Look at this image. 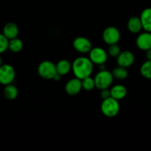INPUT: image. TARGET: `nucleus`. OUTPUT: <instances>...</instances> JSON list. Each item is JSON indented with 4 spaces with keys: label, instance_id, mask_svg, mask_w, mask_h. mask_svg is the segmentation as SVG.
<instances>
[{
    "label": "nucleus",
    "instance_id": "obj_8",
    "mask_svg": "<svg viewBox=\"0 0 151 151\" xmlns=\"http://www.w3.org/2000/svg\"><path fill=\"white\" fill-rule=\"evenodd\" d=\"M74 49L81 54L88 53L92 49V44L88 38L86 37H77L73 41Z\"/></svg>",
    "mask_w": 151,
    "mask_h": 151
},
{
    "label": "nucleus",
    "instance_id": "obj_15",
    "mask_svg": "<svg viewBox=\"0 0 151 151\" xmlns=\"http://www.w3.org/2000/svg\"><path fill=\"white\" fill-rule=\"evenodd\" d=\"M128 29L131 33H139L142 29V25L141 20L139 17L137 16H132L130 18L128 21Z\"/></svg>",
    "mask_w": 151,
    "mask_h": 151
},
{
    "label": "nucleus",
    "instance_id": "obj_18",
    "mask_svg": "<svg viewBox=\"0 0 151 151\" xmlns=\"http://www.w3.org/2000/svg\"><path fill=\"white\" fill-rule=\"evenodd\" d=\"M24 47L23 42L19 38H14L9 40L8 42V49L11 52L15 53L19 52L22 50Z\"/></svg>",
    "mask_w": 151,
    "mask_h": 151
},
{
    "label": "nucleus",
    "instance_id": "obj_4",
    "mask_svg": "<svg viewBox=\"0 0 151 151\" xmlns=\"http://www.w3.org/2000/svg\"><path fill=\"white\" fill-rule=\"evenodd\" d=\"M38 74L44 79H53L55 75L57 74L55 64L50 60L42 61L38 66Z\"/></svg>",
    "mask_w": 151,
    "mask_h": 151
},
{
    "label": "nucleus",
    "instance_id": "obj_23",
    "mask_svg": "<svg viewBox=\"0 0 151 151\" xmlns=\"http://www.w3.org/2000/svg\"><path fill=\"white\" fill-rule=\"evenodd\" d=\"M9 40L3 34L0 33V54L4 52L8 49Z\"/></svg>",
    "mask_w": 151,
    "mask_h": 151
},
{
    "label": "nucleus",
    "instance_id": "obj_25",
    "mask_svg": "<svg viewBox=\"0 0 151 151\" xmlns=\"http://www.w3.org/2000/svg\"><path fill=\"white\" fill-rule=\"evenodd\" d=\"M146 58L147 60H151V48L146 50Z\"/></svg>",
    "mask_w": 151,
    "mask_h": 151
},
{
    "label": "nucleus",
    "instance_id": "obj_7",
    "mask_svg": "<svg viewBox=\"0 0 151 151\" xmlns=\"http://www.w3.org/2000/svg\"><path fill=\"white\" fill-rule=\"evenodd\" d=\"M89 59L93 64L100 65L106 63L108 60V52L101 47H94L90 50Z\"/></svg>",
    "mask_w": 151,
    "mask_h": 151
},
{
    "label": "nucleus",
    "instance_id": "obj_27",
    "mask_svg": "<svg viewBox=\"0 0 151 151\" xmlns=\"http://www.w3.org/2000/svg\"><path fill=\"white\" fill-rule=\"evenodd\" d=\"M1 65V58L0 57V66Z\"/></svg>",
    "mask_w": 151,
    "mask_h": 151
},
{
    "label": "nucleus",
    "instance_id": "obj_3",
    "mask_svg": "<svg viewBox=\"0 0 151 151\" xmlns=\"http://www.w3.org/2000/svg\"><path fill=\"white\" fill-rule=\"evenodd\" d=\"M94 80L96 88L101 90L104 88H109L111 86L113 83L114 77L111 72L104 69V70H100L96 75Z\"/></svg>",
    "mask_w": 151,
    "mask_h": 151
},
{
    "label": "nucleus",
    "instance_id": "obj_22",
    "mask_svg": "<svg viewBox=\"0 0 151 151\" xmlns=\"http://www.w3.org/2000/svg\"><path fill=\"white\" fill-rule=\"evenodd\" d=\"M121 52L120 47L117 44H114L109 45V49H108V55L111 56L112 58H116Z\"/></svg>",
    "mask_w": 151,
    "mask_h": 151
},
{
    "label": "nucleus",
    "instance_id": "obj_5",
    "mask_svg": "<svg viewBox=\"0 0 151 151\" xmlns=\"http://www.w3.org/2000/svg\"><path fill=\"white\" fill-rule=\"evenodd\" d=\"M16 77V71L10 64H1L0 66V83L8 85L13 82Z\"/></svg>",
    "mask_w": 151,
    "mask_h": 151
},
{
    "label": "nucleus",
    "instance_id": "obj_9",
    "mask_svg": "<svg viewBox=\"0 0 151 151\" xmlns=\"http://www.w3.org/2000/svg\"><path fill=\"white\" fill-rule=\"evenodd\" d=\"M134 60H135L134 55L128 50L121 52L119 55L116 57V62H117L118 66L125 68L130 67L134 63Z\"/></svg>",
    "mask_w": 151,
    "mask_h": 151
},
{
    "label": "nucleus",
    "instance_id": "obj_26",
    "mask_svg": "<svg viewBox=\"0 0 151 151\" xmlns=\"http://www.w3.org/2000/svg\"><path fill=\"white\" fill-rule=\"evenodd\" d=\"M60 78H61V75H60L59 74L57 73L55 75L52 80H54L55 81H60Z\"/></svg>",
    "mask_w": 151,
    "mask_h": 151
},
{
    "label": "nucleus",
    "instance_id": "obj_21",
    "mask_svg": "<svg viewBox=\"0 0 151 151\" xmlns=\"http://www.w3.org/2000/svg\"><path fill=\"white\" fill-rule=\"evenodd\" d=\"M82 83V88L86 91H91L93 88H95V83H94V80L91 76L87 77L81 80Z\"/></svg>",
    "mask_w": 151,
    "mask_h": 151
},
{
    "label": "nucleus",
    "instance_id": "obj_12",
    "mask_svg": "<svg viewBox=\"0 0 151 151\" xmlns=\"http://www.w3.org/2000/svg\"><path fill=\"white\" fill-rule=\"evenodd\" d=\"M19 27L16 24L13 22H8L3 27L2 34L8 40L16 38L19 35Z\"/></svg>",
    "mask_w": 151,
    "mask_h": 151
},
{
    "label": "nucleus",
    "instance_id": "obj_16",
    "mask_svg": "<svg viewBox=\"0 0 151 151\" xmlns=\"http://www.w3.org/2000/svg\"><path fill=\"white\" fill-rule=\"evenodd\" d=\"M56 66V71L57 73L60 75H66L72 70V63L69 60L66 59H62L58 62Z\"/></svg>",
    "mask_w": 151,
    "mask_h": 151
},
{
    "label": "nucleus",
    "instance_id": "obj_17",
    "mask_svg": "<svg viewBox=\"0 0 151 151\" xmlns=\"http://www.w3.org/2000/svg\"><path fill=\"white\" fill-rule=\"evenodd\" d=\"M18 94H19V90L16 88V86H15L12 83L5 86L4 88V95L7 100H15L18 97Z\"/></svg>",
    "mask_w": 151,
    "mask_h": 151
},
{
    "label": "nucleus",
    "instance_id": "obj_10",
    "mask_svg": "<svg viewBox=\"0 0 151 151\" xmlns=\"http://www.w3.org/2000/svg\"><path fill=\"white\" fill-rule=\"evenodd\" d=\"M82 88L81 80L78 79L77 78L69 80L66 83V86H65V91H66V92L68 94L72 96L79 94Z\"/></svg>",
    "mask_w": 151,
    "mask_h": 151
},
{
    "label": "nucleus",
    "instance_id": "obj_20",
    "mask_svg": "<svg viewBox=\"0 0 151 151\" xmlns=\"http://www.w3.org/2000/svg\"><path fill=\"white\" fill-rule=\"evenodd\" d=\"M140 73L147 79H151V60H147L140 67Z\"/></svg>",
    "mask_w": 151,
    "mask_h": 151
},
{
    "label": "nucleus",
    "instance_id": "obj_13",
    "mask_svg": "<svg viewBox=\"0 0 151 151\" xmlns=\"http://www.w3.org/2000/svg\"><path fill=\"white\" fill-rule=\"evenodd\" d=\"M142 29L151 32V7H147L142 10L140 16Z\"/></svg>",
    "mask_w": 151,
    "mask_h": 151
},
{
    "label": "nucleus",
    "instance_id": "obj_14",
    "mask_svg": "<svg viewBox=\"0 0 151 151\" xmlns=\"http://www.w3.org/2000/svg\"><path fill=\"white\" fill-rule=\"evenodd\" d=\"M111 97L114 98L116 100H120L125 98L127 95V88L125 86L121 84L115 85L111 88Z\"/></svg>",
    "mask_w": 151,
    "mask_h": 151
},
{
    "label": "nucleus",
    "instance_id": "obj_19",
    "mask_svg": "<svg viewBox=\"0 0 151 151\" xmlns=\"http://www.w3.org/2000/svg\"><path fill=\"white\" fill-rule=\"evenodd\" d=\"M111 73L114 78H116L117 80H125L128 75L127 68L122 67L120 66H118L117 67L114 68Z\"/></svg>",
    "mask_w": 151,
    "mask_h": 151
},
{
    "label": "nucleus",
    "instance_id": "obj_11",
    "mask_svg": "<svg viewBox=\"0 0 151 151\" xmlns=\"http://www.w3.org/2000/svg\"><path fill=\"white\" fill-rule=\"evenodd\" d=\"M137 47L139 50L146 51L151 48V32H145L139 34L136 41Z\"/></svg>",
    "mask_w": 151,
    "mask_h": 151
},
{
    "label": "nucleus",
    "instance_id": "obj_2",
    "mask_svg": "<svg viewBox=\"0 0 151 151\" xmlns=\"http://www.w3.org/2000/svg\"><path fill=\"white\" fill-rule=\"evenodd\" d=\"M100 109L103 115L107 117H114L119 114L120 110L119 100H115L111 97L103 100Z\"/></svg>",
    "mask_w": 151,
    "mask_h": 151
},
{
    "label": "nucleus",
    "instance_id": "obj_1",
    "mask_svg": "<svg viewBox=\"0 0 151 151\" xmlns=\"http://www.w3.org/2000/svg\"><path fill=\"white\" fill-rule=\"evenodd\" d=\"M72 70L75 78L80 80L91 76L93 72V63L89 58L79 57L72 63Z\"/></svg>",
    "mask_w": 151,
    "mask_h": 151
},
{
    "label": "nucleus",
    "instance_id": "obj_24",
    "mask_svg": "<svg viewBox=\"0 0 151 151\" xmlns=\"http://www.w3.org/2000/svg\"><path fill=\"white\" fill-rule=\"evenodd\" d=\"M100 96H101L102 99L105 100L109 97H111V92L109 88H104V89H101V92H100Z\"/></svg>",
    "mask_w": 151,
    "mask_h": 151
},
{
    "label": "nucleus",
    "instance_id": "obj_6",
    "mask_svg": "<svg viewBox=\"0 0 151 151\" xmlns=\"http://www.w3.org/2000/svg\"><path fill=\"white\" fill-rule=\"evenodd\" d=\"M103 40L106 44H117L120 39V32L119 29L113 26L106 27L103 32Z\"/></svg>",
    "mask_w": 151,
    "mask_h": 151
}]
</instances>
